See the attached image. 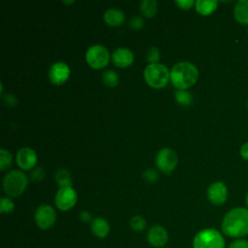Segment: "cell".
Segmentation results:
<instances>
[{
	"label": "cell",
	"instance_id": "obj_1",
	"mask_svg": "<svg viewBox=\"0 0 248 248\" xmlns=\"http://www.w3.org/2000/svg\"><path fill=\"white\" fill-rule=\"evenodd\" d=\"M221 229L223 234L231 238H243L248 235V208H232L224 216Z\"/></svg>",
	"mask_w": 248,
	"mask_h": 248
},
{
	"label": "cell",
	"instance_id": "obj_2",
	"mask_svg": "<svg viewBox=\"0 0 248 248\" xmlns=\"http://www.w3.org/2000/svg\"><path fill=\"white\" fill-rule=\"evenodd\" d=\"M199 77L197 67L190 62H179L175 64L170 71V80L172 84L184 90L195 84Z\"/></svg>",
	"mask_w": 248,
	"mask_h": 248
},
{
	"label": "cell",
	"instance_id": "obj_3",
	"mask_svg": "<svg viewBox=\"0 0 248 248\" xmlns=\"http://www.w3.org/2000/svg\"><path fill=\"white\" fill-rule=\"evenodd\" d=\"M223 234L213 228H205L197 232L193 239V248H225Z\"/></svg>",
	"mask_w": 248,
	"mask_h": 248
},
{
	"label": "cell",
	"instance_id": "obj_4",
	"mask_svg": "<svg viewBox=\"0 0 248 248\" xmlns=\"http://www.w3.org/2000/svg\"><path fill=\"white\" fill-rule=\"evenodd\" d=\"M170 78V74L168 68L160 63L149 64L144 69V78L145 81L151 87L161 88L167 85L169 79Z\"/></svg>",
	"mask_w": 248,
	"mask_h": 248
},
{
	"label": "cell",
	"instance_id": "obj_5",
	"mask_svg": "<svg viewBox=\"0 0 248 248\" xmlns=\"http://www.w3.org/2000/svg\"><path fill=\"white\" fill-rule=\"evenodd\" d=\"M27 182V177L22 171L14 170L4 177L3 188L8 196L18 197L25 190Z\"/></svg>",
	"mask_w": 248,
	"mask_h": 248
},
{
	"label": "cell",
	"instance_id": "obj_6",
	"mask_svg": "<svg viewBox=\"0 0 248 248\" xmlns=\"http://www.w3.org/2000/svg\"><path fill=\"white\" fill-rule=\"evenodd\" d=\"M87 63L94 69H100L107 66L109 58L108 50L102 45L91 46L85 54Z\"/></svg>",
	"mask_w": 248,
	"mask_h": 248
},
{
	"label": "cell",
	"instance_id": "obj_7",
	"mask_svg": "<svg viewBox=\"0 0 248 248\" xmlns=\"http://www.w3.org/2000/svg\"><path fill=\"white\" fill-rule=\"evenodd\" d=\"M177 162V154L170 148H163L157 153L156 165L159 170L166 173H170L176 167Z\"/></svg>",
	"mask_w": 248,
	"mask_h": 248
},
{
	"label": "cell",
	"instance_id": "obj_8",
	"mask_svg": "<svg viewBox=\"0 0 248 248\" xmlns=\"http://www.w3.org/2000/svg\"><path fill=\"white\" fill-rule=\"evenodd\" d=\"M35 222L41 230H47L53 226L56 220V213L48 204L40 205L35 211Z\"/></svg>",
	"mask_w": 248,
	"mask_h": 248
},
{
	"label": "cell",
	"instance_id": "obj_9",
	"mask_svg": "<svg viewBox=\"0 0 248 248\" xmlns=\"http://www.w3.org/2000/svg\"><path fill=\"white\" fill-rule=\"evenodd\" d=\"M77 199V192L72 187L60 188L55 196V204L58 209L66 211L76 204Z\"/></svg>",
	"mask_w": 248,
	"mask_h": 248
},
{
	"label": "cell",
	"instance_id": "obj_10",
	"mask_svg": "<svg viewBox=\"0 0 248 248\" xmlns=\"http://www.w3.org/2000/svg\"><path fill=\"white\" fill-rule=\"evenodd\" d=\"M207 199L214 205H222L228 199V188L221 182L217 181L209 185L207 188Z\"/></svg>",
	"mask_w": 248,
	"mask_h": 248
},
{
	"label": "cell",
	"instance_id": "obj_11",
	"mask_svg": "<svg viewBox=\"0 0 248 248\" xmlns=\"http://www.w3.org/2000/svg\"><path fill=\"white\" fill-rule=\"evenodd\" d=\"M146 238L151 246L160 248L167 244L169 235L167 230L164 227L160 225H155L148 230Z\"/></svg>",
	"mask_w": 248,
	"mask_h": 248
},
{
	"label": "cell",
	"instance_id": "obj_12",
	"mask_svg": "<svg viewBox=\"0 0 248 248\" xmlns=\"http://www.w3.org/2000/svg\"><path fill=\"white\" fill-rule=\"evenodd\" d=\"M49 78L54 84H61L67 80L70 75V69L67 64L63 62H56L51 65L49 69Z\"/></svg>",
	"mask_w": 248,
	"mask_h": 248
},
{
	"label": "cell",
	"instance_id": "obj_13",
	"mask_svg": "<svg viewBox=\"0 0 248 248\" xmlns=\"http://www.w3.org/2000/svg\"><path fill=\"white\" fill-rule=\"evenodd\" d=\"M37 162L35 151L29 147L21 148L16 154V163L23 170H30Z\"/></svg>",
	"mask_w": 248,
	"mask_h": 248
},
{
	"label": "cell",
	"instance_id": "obj_14",
	"mask_svg": "<svg viewBox=\"0 0 248 248\" xmlns=\"http://www.w3.org/2000/svg\"><path fill=\"white\" fill-rule=\"evenodd\" d=\"M112 60L118 67H127L134 61V54L129 48L118 47L112 53Z\"/></svg>",
	"mask_w": 248,
	"mask_h": 248
},
{
	"label": "cell",
	"instance_id": "obj_15",
	"mask_svg": "<svg viewBox=\"0 0 248 248\" xmlns=\"http://www.w3.org/2000/svg\"><path fill=\"white\" fill-rule=\"evenodd\" d=\"M91 231L98 238H105L109 232V224L103 217H96L91 221Z\"/></svg>",
	"mask_w": 248,
	"mask_h": 248
},
{
	"label": "cell",
	"instance_id": "obj_16",
	"mask_svg": "<svg viewBox=\"0 0 248 248\" xmlns=\"http://www.w3.org/2000/svg\"><path fill=\"white\" fill-rule=\"evenodd\" d=\"M233 16L238 23L248 26V0H239L235 4Z\"/></svg>",
	"mask_w": 248,
	"mask_h": 248
},
{
	"label": "cell",
	"instance_id": "obj_17",
	"mask_svg": "<svg viewBox=\"0 0 248 248\" xmlns=\"http://www.w3.org/2000/svg\"><path fill=\"white\" fill-rule=\"evenodd\" d=\"M104 17L108 25L118 26L124 21V13L119 9L111 8L106 11Z\"/></svg>",
	"mask_w": 248,
	"mask_h": 248
},
{
	"label": "cell",
	"instance_id": "obj_18",
	"mask_svg": "<svg viewBox=\"0 0 248 248\" xmlns=\"http://www.w3.org/2000/svg\"><path fill=\"white\" fill-rule=\"evenodd\" d=\"M218 2L216 0H198L195 3L196 10L198 13L203 16L210 15L217 8Z\"/></svg>",
	"mask_w": 248,
	"mask_h": 248
},
{
	"label": "cell",
	"instance_id": "obj_19",
	"mask_svg": "<svg viewBox=\"0 0 248 248\" xmlns=\"http://www.w3.org/2000/svg\"><path fill=\"white\" fill-rule=\"evenodd\" d=\"M157 5L155 0H143L140 2V10L144 16L151 17L157 12Z\"/></svg>",
	"mask_w": 248,
	"mask_h": 248
},
{
	"label": "cell",
	"instance_id": "obj_20",
	"mask_svg": "<svg viewBox=\"0 0 248 248\" xmlns=\"http://www.w3.org/2000/svg\"><path fill=\"white\" fill-rule=\"evenodd\" d=\"M55 180L59 184L60 188L71 187V184H72L71 176H70V173L67 171V170H64V169L58 170L57 172L55 173Z\"/></svg>",
	"mask_w": 248,
	"mask_h": 248
},
{
	"label": "cell",
	"instance_id": "obj_21",
	"mask_svg": "<svg viewBox=\"0 0 248 248\" xmlns=\"http://www.w3.org/2000/svg\"><path fill=\"white\" fill-rule=\"evenodd\" d=\"M103 80L108 86H115L118 83V75L112 70H107L103 74Z\"/></svg>",
	"mask_w": 248,
	"mask_h": 248
},
{
	"label": "cell",
	"instance_id": "obj_22",
	"mask_svg": "<svg viewBox=\"0 0 248 248\" xmlns=\"http://www.w3.org/2000/svg\"><path fill=\"white\" fill-rule=\"evenodd\" d=\"M130 227L136 232H141L146 227V221L142 216L136 215L130 220Z\"/></svg>",
	"mask_w": 248,
	"mask_h": 248
},
{
	"label": "cell",
	"instance_id": "obj_23",
	"mask_svg": "<svg viewBox=\"0 0 248 248\" xmlns=\"http://www.w3.org/2000/svg\"><path fill=\"white\" fill-rule=\"evenodd\" d=\"M11 165H12L11 153L4 148L0 149V169H1V170H4L6 168L10 167Z\"/></svg>",
	"mask_w": 248,
	"mask_h": 248
},
{
	"label": "cell",
	"instance_id": "obj_24",
	"mask_svg": "<svg viewBox=\"0 0 248 248\" xmlns=\"http://www.w3.org/2000/svg\"><path fill=\"white\" fill-rule=\"evenodd\" d=\"M175 99L182 105H189L192 102V95L186 90H177L175 92Z\"/></svg>",
	"mask_w": 248,
	"mask_h": 248
},
{
	"label": "cell",
	"instance_id": "obj_25",
	"mask_svg": "<svg viewBox=\"0 0 248 248\" xmlns=\"http://www.w3.org/2000/svg\"><path fill=\"white\" fill-rule=\"evenodd\" d=\"M15 203L8 198H2L0 200V211L2 213H10L14 210Z\"/></svg>",
	"mask_w": 248,
	"mask_h": 248
},
{
	"label": "cell",
	"instance_id": "obj_26",
	"mask_svg": "<svg viewBox=\"0 0 248 248\" xmlns=\"http://www.w3.org/2000/svg\"><path fill=\"white\" fill-rule=\"evenodd\" d=\"M159 50L155 47V46H151L148 48L147 50V54H146V58L149 62H151V64L156 63L159 60Z\"/></svg>",
	"mask_w": 248,
	"mask_h": 248
},
{
	"label": "cell",
	"instance_id": "obj_27",
	"mask_svg": "<svg viewBox=\"0 0 248 248\" xmlns=\"http://www.w3.org/2000/svg\"><path fill=\"white\" fill-rule=\"evenodd\" d=\"M229 248H248V240L245 238H236L230 243Z\"/></svg>",
	"mask_w": 248,
	"mask_h": 248
},
{
	"label": "cell",
	"instance_id": "obj_28",
	"mask_svg": "<svg viewBox=\"0 0 248 248\" xmlns=\"http://www.w3.org/2000/svg\"><path fill=\"white\" fill-rule=\"evenodd\" d=\"M143 177L150 182H153L155 180H157L158 178V173L154 170H146L143 173Z\"/></svg>",
	"mask_w": 248,
	"mask_h": 248
},
{
	"label": "cell",
	"instance_id": "obj_29",
	"mask_svg": "<svg viewBox=\"0 0 248 248\" xmlns=\"http://www.w3.org/2000/svg\"><path fill=\"white\" fill-rule=\"evenodd\" d=\"M175 3L181 8V9H190L192 5L194 4L193 0H176Z\"/></svg>",
	"mask_w": 248,
	"mask_h": 248
},
{
	"label": "cell",
	"instance_id": "obj_30",
	"mask_svg": "<svg viewBox=\"0 0 248 248\" xmlns=\"http://www.w3.org/2000/svg\"><path fill=\"white\" fill-rule=\"evenodd\" d=\"M142 24H143V21L140 16H135L130 20V25L136 29L140 28L142 26Z\"/></svg>",
	"mask_w": 248,
	"mask_h": 248
},
{
	"label": "cell",
	"instance_id": "obj_31",
	"mask_svg": "<svg viewBox=\"0 0 248 248\" xmlns=\"http://www.w3.org/2000/svg\"><path fill=\"white\" fill-rule=\"evenodd\" d=\"M239 153H240V156L244 159V160H248V141L243 143L240 147V150H239Z\"/></svg>",
	"mask_w": 248,
	"mask_h": 248
},
{
	"label": "cell",
	"instance_id": "obj_32",
	"mask_svg": "<svg viewBox=\"0 0 248 248\" xmlns=\"http://www.w3.org/2000/svg\"><path fill=\"white\" fill-rule=\"evenodd\" d=\"M79 217H80V220L83 222H89L91 220V214L88 211H82Z\"/></svg>",
	"mask_w": 248,
	"mask_h": 248
},
{
	"label": "cell",
	"instance_id": "obj_33",
	"mask_svg": "<svg viewBox=\"0 0 248 248\" xmlns=\"http://www.w3.org/2000/svg\"><path fill=\"white\" fill-rule=\"evenodd\" d=\"M246 205H247V208H248V192H247V194H246Z\"/></svg>",
	"mask_w": 248,
	"mask_h": 248
},
{
	"label": "cell",
	"instance_id": "obj_34",
	"mask_svg": "<svg viewBox=\"0 0 248 248\" xmlns=\"http://www.w3.org/2000/svg\"><path fill=\"white\" fill-rule=\"evenodd\" d=\"M247 32H248V26H247Z\"/></svg>",
	"mask_w": 248,
	"mask_h": 248
}]
</instances>
